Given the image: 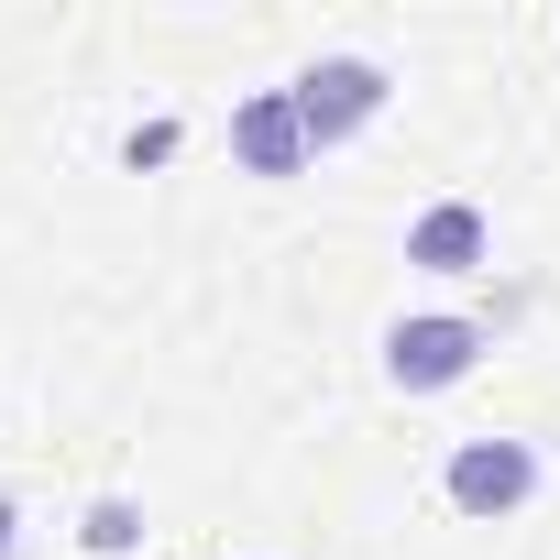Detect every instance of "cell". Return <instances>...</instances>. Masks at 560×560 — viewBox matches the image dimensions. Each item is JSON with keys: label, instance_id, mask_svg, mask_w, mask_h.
<instances>
[{"label": "cell", "instance_id": "1", "mask_svg": "<svg viewBox=\"0 0 560 560\" xmlns=\"http://www.w3.org/2000/svg\"><path fill=\"white\" fill-rule=\"evenodd\" d=\"M385 89H396V78H385L374 56H319L308 78H287V100H298V121H308V143H319V154H330V143H352V132L385 110Z\"/></svg>", "mask_w": 560, "mask_h": 560}, {"label": "cell", "instance_id": "2", "mask_svg": "<svg viewBox=\"0 0 560 560\" xmlns=\"http://www.w3.org/2000/svg\"><path fill=\"white\" fill-rule=\"evenodd\" d=\"M483 363V330L472 319H451V308H429V319H396L385 330V385L396 396H440V385H462Z\"/></svg>", "mask_w": 560, "mask_h": 560}, {"label": "cell", "instance_id": "3", "mask_svg": "<svg viewBox=\"0 0 560 560\" xmlns=\"http://www.w3.org/2000/svg\"><path fill=\"white\" fill-rule=\"evenodd\" d=\"M538 494V451L527 440H462L451 451V505L462 516H516Z\"/></svg>", "mask_w": 560, "mask_h": 560}, {"label": "cell", "instance_id": "4", "mask_svg": "<svg viewBox=\"0 0 560 560\" xmlns=\"http://www.w3.org/2000/svg\"><path fill=\"white\" fill-rule=\"evenodd\" d=\"M231 154H242V176H298L319 143H308V121H298L287 89H253V100L231 110Z\"/></svg>", "mask_w": 560, "mask_h": 560}, {"label": "cell", "instance_id": "5", "mask_svg": "<svg viewBox=\"0 0 560 560\" xmlns=\"http://www.w3.org/2000/svg\"><path fill=\"white\" fill-rule=\"evenodd\" d=\"M407 264H418V275H483V264H494V220H483L472 198H440V209L407 220Z\"/></svg>", "mask_w": 560, "mask_h": 560}, {"label": "cell", "instance_id": "6", "mask_svg": "<svg viewBox=\"0 0 560 560\" xmlns=\"http://www.w3.org/2000/svg\"><path fill=\"white\" fill-rule=\"evenodd\" d=\"M132 538H143V516H132L121 494H100V505H89V549H100V560H121Z\"/></svg>", "mask_w": 560, "mask_h": 560}, {"label": "cell", "instance_id": "7", "mask_svg": "<svg viewBox=\"0 0 560 560\" xmlns=\"http://www.w3.org/2000/svg\"><path fill=\"white\" fill-rule=\"evenodd\" d=\"M12 527H23V516H12V505H0V560H12Z\"/></svg>", "mask_w": 560, "mask_h": 560}]
</instances>
